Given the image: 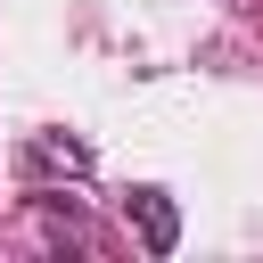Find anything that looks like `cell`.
<instances>
[{
	"label": "cell",
	"instance_id": "obj_1",
	"mask_svg": "<svg viewBox=\"0 0 263 263\" xmlns=\"http://www.w3.org/2000/svg\"><path fill=\"white\" fill-rule=\"evenodd\" d=\"M123 214H132V230H140V247H148V255H173V247H181V205H173L164 189H132V205H123Z\"/></svg>",
	"mask_w": 263,
	"mask_h": 263
},
{
	"label": "cell",
	"instance_id": "obj_2",
	"mask_svg": "<svg viewBox=\"0 0 263 263\" xmlns=\"http://www.w3.org/2000/svg\"><path fill=\"white\" fill-rule=\"evenodd\" d=\"M25 156H33V164H58V173H74V181L90 173V148H82V140H66V132H41Z\"/></svg>",
	"mask_w": 263,
	"mask_h": 263
}]
</instances>
